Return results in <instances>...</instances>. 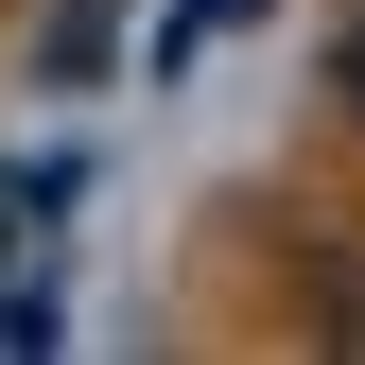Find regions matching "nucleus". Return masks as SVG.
<instances>
[{
    "label": "nucleus",
    "mask_w": 365,
    "mask_h": 365,
    "mask_svg": "<svg viewBox=\"0 0 365 365\" xmlns=\"http://www.w3.org/2000/svg\"><path fill=\"white\" fill-rule=\"evenodd\" d=\"M0 348H53V313H35V296H0Z\"/></svg>",
    "instance_id": "1"
},
{
    "label": "nucleus",
    "mask_w": 365,
    "mask_h": 365,
    "mask_svg": "<svg viewBox=\"0 0 365 365\" xmlns=\"http://www.w3.org/2000/svg\"><path fill=\"white\" fill-rule=\"evenodd\" d=\"M331 87H348V122H365V35H348V53H331Z\"/></svg>",
    "instance_id": "2"
}]
</instances>
